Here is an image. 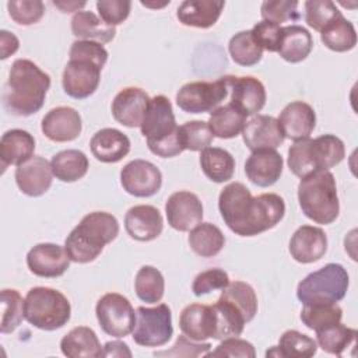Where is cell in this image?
Here are the masks:
<instances>
[{"mask_svg": "<svg viewBox=\"0 0 358 358\" xmlns=\"http://www.w3.org/2000/svg\"><path fill=\"white\" fill-rule=\"evenodd\" d=\"M120 183L134 197H151L161 189L162 173L152 162L134 159L122 168Z\"/></svg>", "mask_w": 358, "mask_h": 358, "instance_id": "4fadbf2b", "label": "cell"}, {"mask_svg": "<svg viewBox=\"0 0 358 358\" xmlns=\"http://www.w3.org/2000/svg\"><path fill=\"white\" fill-rule=\"evenodd\" d=\"M242 137L250 151L263 148L275 150L285 138L278 120L268 115H256L246 122L242 130Z\"/></svg>", "mask_w": 358, "mask_h": 358, "instance_id": "ffe728a7", "label": "cell"}, {"mask_svg": "<svg viewBox=\"0 0 358 358\" xmlns=\"http://www.w3.org/2000/svg\"><path fill=\"white\" fill-rule=\"evenodd\" d=\"M320 39L330 50L347 52L357 45V32L352 22L341 14L320 32Z\"/></svg>", "mask_w": 358, "mask_h": 358, "instance_id": "8d00e7d4", "label": "cell"}, {"mask_svg": "<svg viewBox=\"0 0 358 358\" xmlns=\"http://www.w3.org/2000/svg\"><path fill=\"white\" fill-rule=\"evenodd\" d=\"M264 21L280 25L287 21H296L299 18L296 0H268L263 1L260 8Z\"/></svg>", "mask_w": 358, "mask_h": 358, "instance_id": "7dc6e473", "label": "cell"}, {"mask_svg": "<svg viewBox=\"0 0 358 358\" xmlns=\"http://www.w3.org/2000/svg\"><path fill=\"white\" fill-rule=\"evenodd\" d=\"M189 245L196 255L201 257H213L222 250L225 236L217 225L211 222H200L190 229Z\"/></svg>", "mask_w": 358, "mask_h": 358, "instance_id": "836d02e7", "label": "cell"}, {"mask_svg": "<svg viewBox=\"0 0 358 358\" xmlns=\"http://www.w3.org/2000/svg\"><path fill=\"white\" fill-rule=\"evenodd\" d=\"M298 201L302 213L316 224H331L340 213V201L334 175L316 171L301 178Z\"/></svg>", "mask_w": 358, "mask_h": 358, "instance_id": "8992f818", "label": "cell"}, {"mask_svg": "<svg viewBox=\"0 0 358 358\" xmlns=\"http://www.w3.org/2000/svg\"><path fill=\"white\" fill-rule=\"evenodd\" d=\"M341 15V11L330 0L305 1V21L315 31L322 32L330 22Z\"/></svg>", "mask_w": 358, "mask_h": 358, "instance_id": "f6af8a7d", "label": "cell"}, {"mask_svg": "<svg viewBox=\"0 0 358 358\" xmlns=\"http://www.w3.org/2000/svg\"><path fill=\"white\" fill-rule=\"evenodd\" d=\"M220 298L229 301L234 303L250 322L257 313V296L252 285L243 281H232L229 282L221 292Z\"/></svg>", "mask_w": 358, "mask_h": 358, "instance_id": "b9f144b4", "label": "cell"}, {"mask_svg": "<svg viewBox=\"0 0 358 358\" xmlns=\"http://www.w3.org/2000/svg\"><path fill=\"white\" fill-rule=\"evenodd\" d=\"M103 357H131V351L123 341H108L103 345Z\"/></svg>", "mask_w": 358, "mask_h": 358, "instance_id": "9f6ffc18", "label": "cell"}, {"mask_svg": "<svg viewBox=\"0 0 358 358\" xmlns=\"http://www.w3.org/2000/svg\"><path fill=\"white\" fill-rule=\"evenodd\" d=\"M95 313L101 329L112 337L129 336L136 324V312L130 301L116 292L101 296L95 306Z\"/></svg>", "mask_w": 358, "mask_h": 358, "instance_id": "30bf717a", "label": "cell"}, {"mask_svg": "<svg viewBox=\"0 0 358 358\" xmlns=\"http://www.w3.org/2000/svg\"><path fill=\"white\" fill-rule=\"evenodd\" d=\"M178 129L171 101L165 95L151 98L140 126L150 151L161 158H172L185 151L179 141Z\"/></svg>", "mask_w": 358, "mask_h": 358, "instance_id": "277c9868", "label": "cell"}, {"mask_svg": "<svg viewBox=\"0 0 358 358\" xmlns=\"http://www.w3.org/2000/svg\"><path fill=\"white\" fill-rule=\"evenodd\" d=\"M53 4L56 7H59L63 13H71V11H77L78 13V8H83L85 6V3H76V1H71V3H63V1H53Z\"/></svg>", "mask_w": 358, "mask_h": 358, "instance_id": "6f0895ef", "label": "cell"}, {"mask_svg": "<svg viewBox=\"0 0 358 358\" xmlns=\"http://www.w3.org/2000/svg\"><path fill=\"white\" fill-rule=\"evenodd\" d=\"M357 330L347 327L341 322L330 324L316 331L317 345L333 355H341L350 345L355 343Z\"/></svg>", "mask_w": 358, "mask_h": 358, "instance_id": "74e56055", "label": "cell"}, {"mask_svg": "<svg viewBox=\"0 0 358 358\" xmlns=\"http://www.w3.org/2000/svg\"><path fill=\"white\" fill-rule=\"evenodd\" d=\"M50 166L56 179L70 183L85 176L90 162L83 151L64 150L52 157Z\"/></svg>", "mask_w": 358, "mask_h": 358, "instance_id": "d6a6232c", "label": "cell"}, {"mask_svg": "<svg viewBox=\"0 0 358 358\" xmlns=\"http://www.w3.org/2000/svg\"><path fill=\"white\" fill-rule=\"evenodd\" d=\"M8 14L20 25L36 24L45 14V4L41 0H10Z\"/></svg>", "mask_w": 358, "mask_h": 358, "instance_id": "bcb514c9", "label": "cell"}, {"mask_svg": "<svg viewBox=\"0 0 358 358\" xmlns=\"http://www.w3.org/2000/svg\"><path fill=\"white\" fill-rule=\"evenodd\" d=\"M229 284L228 274L221 268H208L196 275L192 291L196 296L210 294L215 289H224Z\"/></svg>", "mask_w": 358, "mask_h": 358, "instance_id": "c3c4849f", "label": "cell"}, {"mask_svg": "<svg viewBox=\"0 0 358 358\" xmlns=\"http://www.w3.org/2000/svg\"><path fill=\"white\" fill-rule=\"evenodd\" d=\"M50 77L28 59H17L3 87V108L14 116H31L45 103Z\"/></svg>", "mask_w": 358, "mask_h": 358, "instance_id": "7a4b0ae2", "label": "cell"}, {"mask_svg": "<svg viewBox=\"0 0 358 358\" xmlns=\"http://www.w3.org/2000/svg\"><path fill=\"white\" fill-rule=\"evenodd\" d=\"M224 6V1L215 0H185L179 6L176 17L179 22L186 27L204 29L213 27L218 21Z\"/></svg>", "mask_w": 358, "mask_h": 358, "instance_id": "83f0119b", "label": "cell"}, {"mask_svg": "<svg viewBox=\"0 0 358 358\" xmlns=\"http://www.w3.org/2000/svg\"><path fill=\"white\" fill-rule=\"evenodd\" d=\"M124 228L130 238L140 242H148L161 235L164 220L157 207L138 204L127 210L124 215Z\"/></svg>", "mask_w": 358, "mask_h": 358, "instance_id": "44dd1931", "label": "cell"}, {"mask_svg": "<svg viewBox=\"0 0 358 358\" xmlns=\"http://www.w3.org/2000/svg\"><path fill=\"white\" fill-rule=\"evenodd\" d=\"M35 151L34 136L22 129H11L1 136L0 140V159L3 171L8 165H21L31 157Z\"/></svg>", "mask_w": 358, "mask_h": 358, "instance_id": "4316f807", "label": "cell"}, {"mask_svg": "<svg viewBox=\"0 0 358 358\" xmlns=\"http://www.w3.org/2000/svg\"><path fill=\"white\" fill-rule=\"evenodd\" d=\"M172 334V313L168 305L159 303L154 308H137L133 329L134 343L143 347H161L171 340Z\"/></svg>", "mask_w": 358, "mask_h": 358, "instance_id": "9c48e42d", "label": "cell"}, {"mask_svg": "<svg viewBox=\"0 0 358 358\" xmlns=\"http://www.w3.org/2000/svg\"><path fill=\"white\" fill-rule=\"evenodd\" d=\"M0 45H1L0 46L1 48V56L0 57L4 60V59H7L8 56H11L13 53H15L18 50L20 42H18V38L14 34L3 29V31H0Z\"/></svg>", "mask_w": 358, "mask_h": 358, "instance_id": "11a10c76", "label": "cell"}, {"mask_svg": "<svg viewBox=\"0 0 358 358\" xmlns=\"http://www.w3.org/2000/svg\"><path fill=\"white\" fill-rule=\"evenodd\" d=\"M317 351V343L298 330H287L280 337L278 345L266 352V357L309 358Z\"/></svg>", "mask_w": 358, "mask_h": 358, "instance_id": "d590c367", "label": "cell"}, {"mask_svg": "<svg viewBox=\"0 0 358 358\" xmlns=\"http://www.w3.org/2000/svg\"><path fill=\"white\" fill-rule=\"evenodd\" d=\"M179 141L183 150L190 151H203L213 143V133L207 122L203 120H190L179 126L178 129Z\"/></svg>", "mask_w": 358, "mask_h": 358, "instance_id": "7bdbcfd3", "label": "cell"}, {"mask_svg": "<svg viewBox=\"0 0 358 358\" xmlns=\"http://www.w3.org/2000/svg\"><path fill=\"white\" fill-rule=\"evenodd\" d=\"M218 208L227 227L239 236H255L271 229L285 214L281 196L275 193L252 196L241 182H232L221 190Z\"/></svg>", "mask_w": 358, "mask_h": 358, "instance_id": "6da1fadb", "label": "cell"}, {"mask_svg": "<svg viewBox=\"0 0 358 358\" xmlns=\"http://www.w3.org/2000/svg\"><path fill=\"white\" fill-rule=\"evenodd\" d=\"M63 355L69 358H99L103 357V350L95 331L87 326L71 329L60 341Z\"/></svg>", "mask_w": 358, "mask_h": 358, "instance_id": "f1b7e54d", "label": "cell"}, {"mask_svg": "<svg viewBox=\"0 0 358 358\" xmlns=\"http://www.w3.org/2000/svg\"><path fill=\"white\" fill-rule=\"evenodd\" d=\"M200 166L211 182L224 183L234 176L235 159L224 148L207 147L200 154Z\"/></svg>", "mask_w": 358, "mask_h": 358, "instance_id": "1f68e13d", "label": "cell"}, {"mask_svg": "<svg viewBox=\"0 0 358 358\" xmlns=\"http://www.w3.org/2000/svg\"><path fill=\"white\" fill-rule=\"evenodd\" d=\"M327 250V236L322 228L313 225L299 227L289 241V253L298 263L320 260Z\"/></svg>", "mask_w": 358, "mask_h": 358, "instance_id": "603a6c76", "label": "cell"}, {"mask_svg": "<svg viewBox=\"0 0 358 358\" xmlns=\"http://www.w3.org/2000/svg\"><path fill=\"white\" fill-rule=\"evenodd\" d=\"M137 296L145 303H157L162 299L165 291L164 275L154 266H143L134 280Z\"/></svg>", "mask_w": 358, "mask_h": 358, "instance_id": "f35d334b", "label": "cell"}, {"mask_svg": "<svg viewBox=\"0 0 358 358\" xmlns=\"http://www.w3.org/2000/svg\"><path fill=\"white\" fill-rule=\"evenodd\" d=\"M208 127L213 136L220 138L236 137L246 124V116L231 103L215 108L208 119Z\"/></svg>", "mask_w": 358, "mask_h": 358, "instance_id": "e575fe53", "label": "cell"}, {"mask_svg": "<svg viewBox=\"0 0 358 358\" xmlns=\"http://www.w3.org/2000/svg\"><path fill=\"white\" fill-rule=\"evenodd\" d=\"M179 327L186 337L194 341L214 338L217 331V319L213 305H187L180 312Z\"/></svg>", "mask_w": 358, "mask_h": 358, "instance_id": "cb8c5ba5", "label": "cell"}, {"mask_svg": "<svg viewBox=\"0 0 358 358\" xmlns=\"http://www.w3.org/2000/svg\"><path fill=\"white\" fill-rule=\"evenodd\" d=\"M277 120L284 137L294 141L309 138L316 126V115L313 108L302 101L288 103L281 110Z\"/></svg>", "mask_w": 358, "mask_h": 358, "instance_id": "d4e9b609", "label": "cell"}, {"mask_svg": "<svg viewBox=\"0 0 358 358\" xmlns=\"http://www.w3.org/2000/svg\"><path fill=\"white\" fill-rule=\"evenodd\" d=\"M231 91L229 103L245 116L256 115L266 103V90L260 80L252 76H225L224 77Z\"/></svg>", "mask_w": 358, "mask_h": 358, "instance_id": "5bb4252c", "label": "cell"}, {"mask_svg": "<svg viewBox=\"0 0 358 358\" xmlns=\"http://www.w3.org/2000/svg\"><path fill=\"white\" fill-rule=\"evenodd\" d=\"M348 284L347 270L338 263H327L298 284L296 296L303 305L337 303L345 296Z\"/></svg>", "mask_w": 358, "mask_h": 358, "instance_id": "ba28073f", "label": "cell"}, {"mask_svg": "<svg viewBox=\"0 0 358 358\" xmlns=\"http://www.w3.org/2000/svg\"><path fill=\"white\" fill-rule=\"evenodd\" d=\"M102 66L94 60L73 57L63 70L62 84L64 92L74 99H84L92 95L101 80Z\"/></svg>", "mask_w": 358, "mask_h": 358, "instance_id": "7c38bea8", "label": "cell"}, {"mask_svg": "<svg viewBox=\"0 0 358 358\" xmlns=\"http://www.w3.org/2000/svg\"><path fill=\"white\" fill-rule=\"evenodd\" d=\"M168 224L180 232L190 231L203 220V204L200 199L187 190L172 193L165 204Z\"/></svg>", "mask_w": 358, "mask_h": 358, "instance_id": "9a60e30c", "label": "cell"}, {"mask_svg": "<svg viewBox=\"0 0 358 358\" xmlns=\"http://www.w3.org/2000/svg\"><path fill=\"white\" fill-rule=\"evenodd\" d=\"M71 32L81 41H94L98 43L110 42L115 35V27L105 24L92 11H78L71 18Z\"/></svg>", "mask_w": 358, "mask_h": 358, "instance_id": "4dcf8cb0", "label": "cell"}, {"mask_svg": "<svg viewBox=\"0 0 358 358\" xmlns=\"http://www.w3.org/2000/svg\"><path fill=\"white\" fill-rule=\"evenodd\" d=\"M42 133L55 143L76 140L83 129L80 113L70 106H57L50 109L42 119Z\"/></svg>", "mask_w": 358, "mask_h": 358, "instance_id": "d6986e66", "label": "cell"}, {"mask_svg": "<svg viewBox=\"0 0 358 358\" xmlns=\"http://www.w3.org/2000/svg\"><path fill=\"white\" fill-rule=\"evenodd\" d=\"M1 326L0 330L3 334L14 331L25 319L24 316V299L17 289L4 288L1 291Z\"/></svg>", "mask_w": 358, "mask_h": 358, "instance_id": "ee69618b", "label": "cell"}, {"mask_svg": "<svg viewBox=\"0 0 358 358\" xmlns=\"http://www.w3.org/2000/svg\"><path fill=\"white\" fill-rule=\"evenodd\" d=\"M210 343H194L185 334L179 336L169 351L154 352L155 357H200L206 355L211 350Z\"/></svg>", "mask_w": 358, "mask_h": 358, "instance_id": "f5cc1de1", "label": "cell"}, {"mask_svg": "<svg viewBox=\"0 0 358 358\" xmlns=\"http://www.w3.org/2000/svg\"><path fill=\"white\" fill-rule=\"evenodd\" d=\"M341 317L343 309L337 303L303 305L301 310L302 323L315 331L341 322Z\"/></svg>", "mask_w": 358, "mask_h": 358, "instance_id": "60d3db41", "label": "cell"}, {"mask_svg": "<svg viewBox=\"0 0 358 358\" xmlns=\"http://www.w3.org/2000/svg\"><path fill=\"white\" fill-rule=\"evenodd\" d=\"M151 98L138 87H126L112 101V115L126 127H140Z\"/></svg>", "mask_w": 358, "mask_h": 358, "instance_id": "e0dca14e", "label": "cell"}, {"mask_svg": "<svg viewBox=\"0 0 358 358\" xmlns=\"http://www.w3.org/2000/svg\"><path fill=\"white\" fill-rule=\"evenodd\" d=\"M228 50L232 60L239 66H255L263 56V49L256 43L250 31L235 34L228 43Z\"/></svg>", "mask_w": 358, "mask_h": 358, "instance_id": "ab89813d", "label": "cell"}, {"mask_svg": "<svg viewBox=\"0 0 358 358\" xmlns=\"http://www.w3.org/2000/svg\"><path fill=\"white\" fill-rule=\"evenodd\" d=\"M92 155L105 164H115L123 159L130 151L129 137L117 129L106 127L98 130L91 141Z\"/></svg>", "mask_w": 358, "mask_h": 358, "instance_id": "484cf974", "label": "cell"}, {"mask_svg": "<svg viewBox=\"0 0 358 358\" xmlns=\"http://www.w3.org/2000/svg\"><path fill=\"white\" fill-rule=\"evenodd\" d=\"M131 1L129 0H98L96 10L99 13L101 20L110 25L122 24L130 14Z\"/></svg>", "mask_w": 358, "mask_h": 358, "instance_id": "681fc988", "label": "cell"}, {"mask_svg": "<svg viewBox=\"0 0 358 358\" xmlns=\"http://www.w3.org/2000/svg\"><path fill=\"white\" fill-rule=\"evenodd\" d=\"M119 234V222L106 211H94L83 217L80 224L67 235L64 249L74 263L95 260L103 246L110 243Z\"/></svg>", "mask_w": 358, "mask_h": 358, "instance_id": "3957f363", "label": "cell"}, {"mask_svg": "<svg viewBox=\"0 0 358 358\" xmlns=\"http://www.w3.org/2000/svg\"><path fill=\"white\" fill-rule=\"evenodd\" d=\"M256 43L267 52H277L281 38V27L268 21H260L250 29Z\"/></svg>", "mask_w": 358, "mask_h": 358, "instance_id": "f907efd6", "label": "cell"}, {"mask_svg": "<svg viewBox=\"0 0 358 358\" xmlns=\"http://www.w3.org/2000/svg\"><path fill=\"white\" fill-rule=\"evenodd\" d=\"M313 48L310 32L301 25L281 27V38L278 45L280 56L289 63L305 60Z\"/></svg>", "mask_w": 358, "mask_h": 358, "instance_id": "f546056e", "label": "cell"}, {"mask_svg": "<svg viewBox=\"0 0 358 358\" xmlns=\"http://www.w3.org/2000/svg\"><path fill=\"white\" fill-rule=\"evenodd\" d=\"M228 92L224 77L217 81H193L180 87L176 94V103L186 113L213 112Z\"/></svg>", "mask_w": 358, "mask_h": 358, "instance_id": "8fae6325", "label": "cell"}, {"mask_svg": "<svg viewBox=\"0 0 358 358\" xmlns=\"http://www.w3.org/2000/svg\"><path fill=\"white\" fill-rule=\"evenodd\" d=\"M345 157V147L341 138L334 134H323L316 138L295 141L288 150L289 171L298 176L316 171H329L338 165Z\"/></svg>", "mask_w": 358, "mask_h": 358, "instance_id": "5b68a950", "label": "cell"}, {"mask_svg": "<svg viewBox=\"0 0 358 358\" xmlns=\"http://www.w3.org/2000/svg\"><path fill=\"white\" fill-rule=\"evenodd\" d=\"M73 57H83V59H90L101 64L102 67L105 66L108 60V52L106 49L94 41H74L70 48V59Z\"/></svg>", "mask_w": 358, "mask_h": 358, "instance_id": "db71d44e", "label": "cell"}, {"mask_svg": "<svg viewBox=\"0 0 358 358\" xmlns=\"http://www.w3.org/2000/svg\"><path fill=\"white\" fill-rule=\"evenodd\" d=\"M53 180L50 162L43 157L34 155L15 169V182L18 189L31 197L42 196L49 190Z\"/></svg>", "mask_w": 358, "mask_h": 358, "instance_id": "ac0fdd59", "label": "cell"}, {"mask_svg": "<svg viewBox=\"0 0 358 358\" xmlns=\"http://www.w3.org/2000/svg\"><path fill=\"white\" fill-rule=\"evenodd\" d=\"M207 357H241V358H255V347L242 338L228 337L224 338L214 351H208Z\"/></svg>", "mask_w": 358, "mask_h": 358, "instance_id": "816d5d0a", "label": "cell"}, {"mask_svg": "<svg viewBox=\"0 0 358 358\" xmlns=\"http://www.w3.org/2000/svg\"><path fill=\"white\" fill-rule=\"evenodd\" d=\"M71 315L69 299L50 287H34L24 299L25 320L36 329L52 331L63 327Z\"/></svg>", "mask_w": 358, "mask_h": 358, "instance_id": "52a82bcc", "label": "cell"}, {"mask_svg": "<svg viewBox=\"0 0 358 358\" xmlns=\"http://www.w3.org/2000/svg\"><path fill=\"white\" fill-rule=\"evenodd\" d=\"M70 257L64 248L56 243H38L27 255V266L31 273L43 278H56L66 273Z\"/></svg>", "mask_w": 358, "mask_h": 358, "instance_id": "2e32d148", "label": "cell"}, {"mask_svg": "<svg viewBox=\"0 0 358 358\" xmlns=\"http://www.w3.org/2000/svg\"><path fill=\"white\" fill-rule=\"evenodd\" d=\"M282 165V157L275 150H256L245 162V173L253 185L268 187L280 179Z\"/></svg>", "mask_w": 358, "mask_h": 358, "instance_id": "7402d4cb", "label": "cell"}]
</instances>
